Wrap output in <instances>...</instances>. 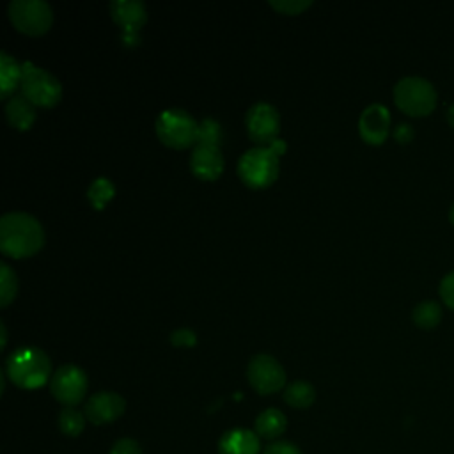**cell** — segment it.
<instances>
[{
    "label": "cell",
    "mask_w": 454,
    "mask_h": 454,
    "mask_svg": "<svg viewBox=\"0 0 454 454\" xmlns=\"http://www.w3.org/2000/svg\"><path fill=\"white\" fill-rule=\"evenodd\" d=\"M314 399V387L305 380H296L284 388V401L293 408H309Z\"/></svg>",
    "instance_id": "19"
},
{
    "label": "cell",
    "mask_w": 454,
    "mask_h": 454,
    "mask_svg": "<svg viewBox=\"0 0 454 454\" xmlns=\"http://www.w3.org/2000/svg\"><path fill=\"white\" fill-rule=\"evenodd\" d=\"M264 454H301V450L291 442H275L264 449Z\"/></svg>",
    "instance_id": "29"
},
{
    "label": "cell",
    "mask_w": 454,
    "mask_h": 454,
    "mask_svg": "<svg viewBox=\"0 0 454 454\" xmlns=\"http://www.w3.org/2000/svg\"><path fill=\"white\" fill-rule=\"evenodd\" d=\"M190 167L199 179H216L223 170V156L220 147L209 144H197L190 158Z\"/></svg>",
    "instance_id": "14"
},
{
    "label": "cell",
    "mask_w": 454,
    "mask_h": 454,
    "mask_svg": "<svg viewBox=\"0 0 454 454\" xmlns=\"http://www.w3.org/2000/svg\"><path fill=\"white\" fill-rule=\"evenodd\" d=\"M126 408V401L117 392H98L85 403V417L99 426L117 420Z\"/></svg>",
    "instance_id": "12"
},
{
    "label": "cell",
    "mask_w": 454,
    "mask_h": 454,
    "mask_svg": "<svg viewBox=\"0 0 454 454\" xmlns=\"http://www.w3.org/2000/svg\"><path fill=\"white\" fill-rule=\"evenodd\" d=\"M270 147H271V149H273V151H275L277 154H282V153L286 151V142H284V140H278V138H277V140H273V142L270 144Z\"/></svg>",
    "instance_id": "31"
},
{
    "label": "cell",
    "mask_w": 454,
    "mask_h": 454,
    "mask_svg": "<svg viewBox=\"0 0 454 454\" xmlns=\"http://www.w3.org/2000/svg\"><path fill=\"white\" fill-rule=\"evenodd\" d=\"M222 126L216 119L206 117L199 122L197 129V144H209V145H220L222 142Z\"/></svg>",
    "instance_id": "24"
},
{
    "label": "cell",
    "mask_w": 454,
    "mask_h": 454,
    "mask_svg": "<svg viewBox=\"0 0 454 454\" xmlns=\"http://www.w3.org/2000/svg\"><path fill=\"white\" fill-rule=\"evenodd\" d=\"M5 117L11 126L18 129H28L35 121V105L28 101L23 94L12 96L5 105Z\"/></svg>",
    "instance_id": "16"
},
{
    "label": "cell",
    "mask_w": 454,
    "mask_h": 454,
    "mask_svg": "<svg viewBox=\"0 0 454 454\" xmlns=\"http://www.w3.org/2000/svg\"><path fill=\"white\" fill-rule=\"evenodd\" d=\"M247 376L259 394H273L280 390L286 383V371L278 364L277 358L266 353H259L252 356L247 367Z\"/></svg>",
    "instance_id": "8"
},
{
    "label": "cell",
    "mask_w": 454,
    "mask_h": 454,
    "mask_svg": "<svg viewBox=\"0 0 454 454\" xmlns=\"http://www.w3.org/2000/svg\"><path fill=\"white\" fill-rule=\"evenodd\" d=\"M154 128L158 138L168 147L184 149L197 142L199 122L183 108L172 106L161 110L156 117Z\"/></svg>",
    "instance_id": "5"
},
{
    "label": "cell",
    "mask_w": 454,
    "mask_h": 454,
    "mask_svg": "<svg viewBox=\"0 0 454 454\" xmlns=\"http://www.w3.org/2000/svg\"><path fill=\"white\" fill-rule=\"evenodd\" d=\"M114 193H115L114 183H112L110 179H106V177H96V179L90 183L89 190H87L89 200H90L92 206L98 207V209H101V207L112 199Z\"/></svg>",
    "instance_id": "22"
},
{
    "label": "cell",
    "mask_w": 454,
    "mask_h": 454,
    "mask_svg": "<svg viewBox=\"0 0 454 454\" xmlns=\"http://www.w3.org/2000/svg\"><path fill=\"white\" fill-rule=\"evenodd\" d=\"M50 390L59 403L66 406H74L85 395L87 376L78 365H60L50 380Z\"/></svg>",
    "instance_id": "9"
},
{
    "label": "cell",
    "mask_w": 454,
    "mask_h": 454,
    "mask_svg": "<svg viewBox=\"0 0 454 454\" xmlns=\"http://www.w3.org/2000/svg\"><path fill=\"white\" fill-rule=\"evenodd\" d=\"M310 4V0H270V5L284 14H298Z\"/></svg>",
    "instance_id": "25"
},
{
    "label": "cell",
    "mask_w": 454,
    "mask_h": 454,
    "mask_svg": "<svg viewBox=\"0 0 454 454\" xmlns=\"http://www.w3.org/2000/svg\"><path fill=\"white\" fill-rule=\"evenodd\" d=\"M449 220H450V223L454 225V202H452V206H450V209H449Z\"/></svg>",
    "instance_id": "33"
},
{
    "label": "cell",
    "mask_w": 454,
    "mask_h": 454,
    "mask_svg": "<svg viewBox=\"0 0 454 454\" xmlns=\"http://www.w3.org/2000/svg\"><path fill=\"white\" fill-rule=\"evenodd\" d=\"M248 137L257 144H271L280 129V115L277 108L266 101L252 105L245 115Z\"/></svg>",
    "instance_id": "10"
},
{
    "label": "cell",
    "mask_w": 454,
    "mask_h": 454,
    "mask_svg": "<svg viewBox=\"0 0 454 454\" xmlns=\"http://www.w3.org/2000/svg\"><path fill=\"white\" fill-rule=\"evenodd\" d=\"M286 429V417L277 408H268L255 419V433L266 440L278 438Z\"/></svg>",
    "instance_id": "18"
},
{
    "label": "cell",
    "mask_w": 454,
    "mask_h": 454,
    "mask_svg": "<svg viewBox=\"0 0 454 454\" xmlns=\"http://www.w3.org/2000/svg\"><path fill=\"white\" fill-rule=\"evenodd\" d=\"M238 176L250 188H266L278 177V154L270 145L245 151L238 161Z\"/></svg>",
    "instance_id": "4"
},
{
    "label": "cell",
    "mask_w": 454,
    "mask_h": 454,
    "mask_svg": "<svg viewBox=\"0 0 454 454\" xmlns=\"http://www.w3.org/2000/svg\"><path fill=\"white\" fill-rule=\"evenodd\" d=\"M170 342L174 346H181V348H190L197 342V335L193 330L190 328H177L170 333Z\"/></svg>",
    "instance_id": "27"
},
{
    "label": "cell",
    "mask_w": 454,
    "mask_h": 454,
    "mask_svg": "<svg viewBox=\"0 0 454 454\" xmlns=\"http://www.w3.org/2000/svg\"><path fill=\"white\" fill-rule=\"evenodd\" d=\"M9 20L23 34L41 35L53 21V12L44 0H12L9 4Z\"/></svg>",
    "instance_id": "7"
},
{
    "label": "cell",
    "mask_w": 454,
    "mask_h": 454,
    "mask_svg": "<svg viewBox=\"0 0 454 454\" xmlns=\"http://www.w3.org/2000/svg\"><path fill=\"white\" fill-rule=\"evenodd\" d=\"M411 319L419 328L433 330L442 321V307L433 300L420 301L419 305H415V309L411 312Z\"/></svg>",
    "instance_id": "20"
},
{
    "label": "cell",
    "mask_w": 454,
    "mask_h": 454,
    "mask_svg": "<svg viewBox=\"0 0 454 454\" xmlns=\"http://www.w3.org/2000/svg\"><path fill=\"white\" fill-rule=\"evenodd\" d=\"M44 245L39 220L25 211H11L0 218V250L14 259L34 255Z\"/></svg>",
    "instance_id": "1"
},
{
    "label": "cell",
    "mask_w": 454,
    "mask_h": 454,
    "mask_svg": "<svg viewBox=\"0 0 454 454\" xmlns=\"http://www.w3.org/2000/svg\"><path fill=\"white\" fill-rule=\"evenodd\" d=\"M85 415L78 411L74 406H66L59 413V427L67 436H78L83 431Z\"/></svg>",
    "instance_id": "21"
},
{
    "label": "cell",
    "mask_w": 454,
    "mask_h": 454,
    "mask_svg": "<svg viewBox=\"0 0 454 454\" xmlns=\"http://www.w3.org/2000/svg\"><path fill=\"white\" fill-rule=\"evenodd\" d=\"M110 12L114 21L122 28L124 41H131V35L137 37L138 28L147 20V11L140 0H114L110 2Z\"/></svg>",
    "instance_id": "13"
},
{
    "label": "cell",
    "mask_w": 454,
    "mask_h": 454,
    "mask_svg": "<svg viewBox=\"0 0 454 454\" xmlns=\"http://www.w3.org/2000/svg\"><path fill=\"white\" fill-rule=\"evenodd\" d=\"M110 454H142V449L135 440L121 438L112 445Z\"/></svg>",
    "instance_id": "28"
},
{
    "label": "cell",
    "mask_w": 454,
    "mask_h": 454,
    "mask_svg": "<svg viewBox=\"0 0 454 454\" xmlns=\"http://www.w3.org/2000/svg\"><path fill=\"white\" fill-rule=\"evenodd\" d=\"M0 330H2V348H5V342H7V333H5V325H4V323L0 325Z\"/></svg>",
    "instance_id": "32"
},
{
    "label": "cell",
    "mask_w": 454,
    "mask_h": 454,
    "mask_svg": "<svg viewBox=\"0 0 454 454\" xmlns=\"http://www.w3.org/2000/svg\"><path fill=\"white\" fill-rule=\"evenodd\" d=\"M436 89L426 78L404 76L394 85V103L410 117L429 115L436 108Z\"/></svg>",
    "instance_id": "3"
},
{
    "label": "cell",
    "mask_w": 454,
    "mask_h": 454,
    "mask_svg": "<svg viewBox=\"0 0 454 454\" xmlns=\"http://www.w3.org/2000/svg\"><path fill=\"white\" fill-rule=\"evenodd\" d=\"M16 291H18V278L14 271L5 262H2L0 264V305L7 307L14 300Z\"/></svg>",
    "instance_id": "23"
},
{
    "label": "cell",
    "mask_w": 454,
    "mask_h": 454,
    "mask_svg": "<svg viewBox=\"0 0 454 454\" xmlns=\"http://www.w3.org/2000/svg\"><path fill=\"white\" fill-rule=\"evenodd\" d=\"M438 293H440V298L443 300V303L454 310V271L447 273L442 282H440V287H438Z\"/></svg>",
    "instance_id": "26"
},
{
    "label": "cell",
    "mask_w": 454,
    "mask_h": 454,
    "mask_svg": "<svg viewBox=\"0 0 454 454\" xmlns=\"http://www.w3.org/2000/svg\"><path fill=\"white\" fill-rule=\"evenodd\" d=\"M21 92L23 96L39 106H53L60 101L62 85L55 74L48 69L35 66L34 62L21 64Z\"/></svg>",
    "instance_id": "6"
},
{
    "label": "cell",
    "mask_w": 454,
    "mask_h": 454,
    "mask_svg": "<svg viewBox=\"0 0 454 454\" xmlns=\"http://www.w3.org/2000/svg\"><path fill=\"white\" fill-rule=\"evenodd\" d=\"M21 83V66L7 51H0V94L9 98Z\"/></svg>",
    "instance_id": "17"
},
{
    "label": "cell",
    "mask_w": 454,
    "mask_h": 454,
    "mask_svg": "<svg viewBox=\"0 0 454 454\" xmlns=\"http://www.w3.org/2000/svg\"><path fill=\"white\" fill-rule=\"evenodd\" d=\"M261 443L254 431L236 427L222 434L218 442L220 454H259Z\"/></svg>",
    "instance_id": "15"
},
{
    "label": "cell",
    "mask_w": 454,
    "mask_h": 454,
    "mask_svg": "<svg viewBox=\"0 0 454 454\" xmlns=\"http://www.w3.org/2000/svg\"><path fill=\"white\" fill-rule=\"evenodd\" d=\"M394 137L399 144H408L413 138V129L410 124H399L394 131Z\"/></svg>",
    "instance_id": "30"
},
{
    "label": "cell",
    "mask_w": 454,
    "mask_h": 454,
    "mask_svg": "<svg viewBox=\"0 0 454 454\" xmlns=\"http://www.w3.org/2000/svg\"><path fill=\"white\" fill-rule=\"evenodd\" d=\"M5 371L14 385L32 390L48 381L51 374V362L43 349L35 346H23L7 356Z\"/></svg>",
    "instance_id": "2"
},
{
    "label": "cell",
    "mask_w": 454,
    "mask_h": 454,
    "mask_svg": "<svg viewBox=\"0 0 454 454\" xmlns=\"http://www.w3.org/2000/svg\"><path fill=\"white\" fill-rule=\"evenodd\" d=\"M358 133L364 142L380 145L390 133V112L385 105L372 103L364 108L358 119Z\"/></svg>",
    "instance_id": "11"
}]
</instances>
